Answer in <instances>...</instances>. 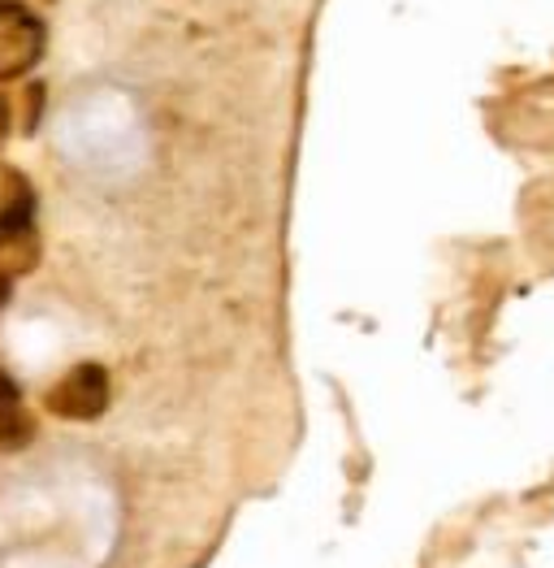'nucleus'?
<instances>
[{
	"label": "nucleus",
	"mask_w": 554,
	"mask_h": 568,
	"mask_svg": "<svg viewBox=\"0 0 554 568\" xmlns=\"http://www.w3.org/2000/svg\"><path fill=\"white\" fill-rule=\"evenodd\" d=\"M44 52V22L13 4V0H0V83L27 74Z\"/></svg>",
	"instance_id": "nucleus-1"
},
{
	"label": "nucleus",
	"mask_w": 554,
	"mask_h": 568,
	"mask_svg": "<svg viewBox=\"0 0 554 568\" xmlns=\"http://www.w3.org/2000/svg\"><path fill=\"white\" fill-rule=\"evenodd\" d=\"M44 404L65 422H95L109 408V374L100 365H74L57 386H48Z\"/></svg>",
	"instance_id": "nucleus-2"
},
{
	"label": "nucleus",
	"mask_w": 554,
	"mask_h": 568,
	"mask_svg": "<svg viewBox=\"0 0 554 568\" xmlns=\"http://www.w3.org/2000/svg\"><path fill=\"white\" fill-rule=\"evenodd\" d=\"M31 434H35V422H31V413L22 408V399L13 395V399H0V447H27L31 443Z\"/></svg>",
	"instance_id": "nucleus-3"
},
{
	"label": "nucleus",
	"mask_w": 554,
	"mask_h": 568,
	"mask_svg": "<svg viewBox=\"0 0 554 568\" xmlns=\"http://www.w3.org/2000/svg\"><path fill=\"white\" fill-rule=\"evenodd\" d=\"M13 395H18V390H13V382L0 374V399H13Z\"/></svg>",
	"instance_id": "nucleus-4"
},
{
	"label": "nucleus",
	"mask_w": 554,
	"mask_h": 568,
	"mask_svg": "<svg viewBox=\"0 0 554 568\" xmlns=\"http://www.w3.org/2000/svg\"><path fill=\"white\" fill-rule=\"evenodd\" d=\"M4 295H9V283H4V278H0V304H4Z\"/></svg>",
	"instance_id": "nucleus-5"
}]
</instances>
